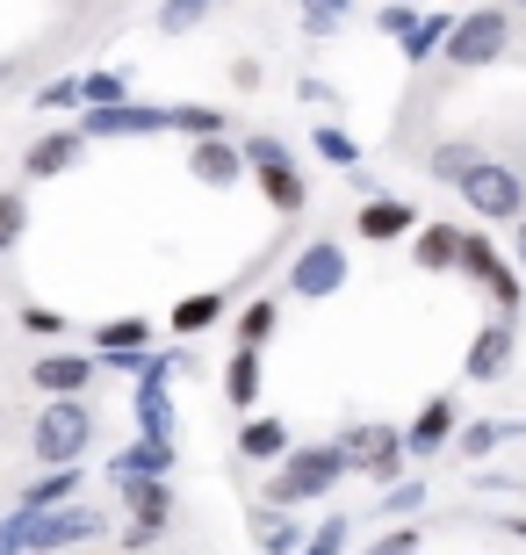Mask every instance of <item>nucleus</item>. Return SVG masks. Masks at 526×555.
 <instances>
[{"label":"nucleus","mask_w":526,"mask_h":555,"mask_svg":"<svg viewBox=\"0 0 526 555\" xmlns=\"http://www.w3.org/2000/svg\"><path fill=\"white\" fill-rule=\"evenodd\" d=\"M339 476H354V469H346V454L332 448V440H318V448H288L282 476H267L260 505H288V513H296V505H310V498H332Z\"/></svg>","instance_id":"1"},{"label":"nucleus","mask_w":526,"mask_h":555,"mask_svg":"<svg viewBox=\"0 0 526 555\" xmlns=\"http://www.w3.org/2000/svg\"><path fill=\"white\" fill-rule=\"evenodd\" d=\"M505 43H512V8H490V0H476L469 15L447 22L440 59H447V65H462V73H484V65L505 59Z\"/></svg>","instance_id":"2"},{"label":"nucleus","mask_w":526,"mask_h":555,"mask_svg":"<svg viewBox=\"0 0 526 555\" xmlns=\"http://www.w3.org/2000/svg\"><path fill=\"white\" fill-rule=\"evenodd\" d=\"M29 448H37L43 469H59V462H80L94 448V412H87V397H51L29 426Z\"/></svg>","instance_id":"3"},{"label":"nucleus","mask_w":526,"mask_h":555,"mask_svg":"<svg viewBox=\"0 0 526 555\" xmlns=\"http://www.w3.org/2000/svg\"><path fill=\"white\" fill-rule=\"evenodd\" d=\"M174 369H181V353H144L138 390H130L138 440H159V448H174Z\"/></svg>","instance_id":"4"},{"label":"nucleus","mask_w":526,"mask_h":555,"mask_svg":"<svg viewBox=\"0 0 526 555\" xmlns=\"http://www.w3.org/2000/svg\"><path fill=\"white\" fill-rule=\"evenodd\" d=\"M102 534H108V513L87 505V498L29 513V555H65V548H87V541H102Z\"/></svg>","instance_id":"5"},{"label":"nucleus","mask_w":526,"mask_h":555,"mask_svg":"<svg viewBox=\"0 0 526 555\" xmlns=\"http://www.w3.org/2000/svg\"><path fill=\"white\" fill-rule=\"evenodd\" d=\"M454 195H462L484 224H512V217H526V181L512 173L505 159H476L462 181H454Z\"/></svg>","instance_id":"6"},{"label":"nucleus","mask_w":526,"mask_h":555,"mask_svg":"<svg viewBox=\"0 0 526 555\" xmlns=\"http://www.w3.org/2000/svg\"><path fill=\"white\" fill-rule=\"evenodd\" d=\"M454 274H469L476 288H490L498 318H512V310H519V274L505 268V253L490 246L484 231H462V238H454Z\"/></svg>","instance_id":"7"},{"label":"nucleus","mask_w":526,"mask_h":555,"mask_svg":"<svg viewBox=\"0 0 526 555\" xmlns=\"http://www.w3.org/2000/svg\"><path fill=\"white\" fill-rule=\"evenodd\" d=\"M239 159L253 166V173H260L267 203L282 209V217H296V209L310 203V188H304V173H296V159H288V144H282V138H245Z\"/></svg>","instance_id":"8"},{"label":"nucleus","mask_w":526,"mask_h":555,"mask_svg":"<svg viewBox=\"0 0 526 555\" xmlns=\"http://www.w3.org/2000/svg\"><path fill=\"white\" fill-rule=\"evenodd\" d=\"M332 448L346 454V469L375 476V483H397V476H405V440H397V426H346Z\"/></svg>","instance_id":"9"},{"label":"nucleus","mask_w":526,"mask_h":555,"mask_svg":"<svg viewBox=\"0 0 526 555\" xmlns=\"http://www.w3.org/2000/svg\"><path fill=\"white\" fill-rule=\"evenodd\" d=\"M123 505H130V527H123V548L138 555L166 534V519H174V483L166 476H138V483H123Z\"/></svg>","instance_id":"10"},{"label":"nucleus","mask_w":526,"mask_h":555,"mask_svg":"<svg viewBox=\"0 0 526 555\" xmlns=\"http://www.w3.org/2000/svg\"><path fill=\"white\" fill-rule=\"evenodd\" d=\"M339 288H346V246L339 238H310V246L288 260V296L324 304V296H339Z\"/></svg>","instance_id":"11"},{"label":"nucleus","mask_w":526,"mask_h":555,"mask_svg":"<svg viewBox=\"0 0 526 555\" xmlns=\"http://www.w3.org/2000/svg\"><path fill=\"white\" fill-rule=\"evenodd\" d=\"M80 130L87 144L94 138H159L166 130V108L159 102H130V94H123V102H102V108H80Z\"/></svg>","instance_id":"12"},{"label":"nucleus","mask_w":526,"mask_h":555,"mask_svg":"<svg viewBox=\"0 0 526 555\" xmlns=\"http://www.w3.org/2000/svg\"><path fill=\"white\" fill-rule=\"evenodd\" d=\"M512 353H519V332H512V318H490V325L469 339L462 375H469V383H498V375L512 369Z\"/></svg>","instance_id":"13"},{"label":"nucleus","mask_w":526,"mask_h":555,"mask_svg":"<svg viewBox=\"0 0 526 555\" xmlns=\"http://www.w3.org/2000/svg\"><path fill=\"white\" fill-rule=\"evenodd\" d=\"M94 353H37L29 361V383H37L43 397H87V383H94Z\"/></svg>","instance_id":"14"},{"label":"nucleus","mask_w":526,"mask_h":555,"mask_svg":"<svg viewBox=\"0 0 526 555\" xmlns=\"http://www.w3.org/2000/svg\"><path fill=\"white\" fill-rule=\"evenodd\" d=\"M80 159H87L80 130H43V138L22 152V173H29V181H59V173H73Z\"/></svg>","instance_id":"15"},{"label":"nucleus","mask_w":526,"mask_h":555,"mask_svg":"<svg viewBox=\"0 0 526 555\" xmlns=\"http://www.w3.org/2000/svg\"><path fill=\"white\" fill-rule=\"evenodd\" d=\"M354 224H361L368 246H397V238H411V231H419V209L397 203V195H375V203H361V217H354Z\"/></svg>","instance_id":"16"},{"label":"nucleus","mask_w":526,"mask_h":555,"mask_svg":"<svg viewBox=\"0 0 526 555\" xmlns=\"http://www.w3.org/2000/svg\"><path fill=\"white\" fill-rule=\"evenodd\" d=\"M188 173H195L203 188H239L245 181V159H239V144L195 138V144H188Z\"/></svg>","instance_id":"17"},{"label":"nucleus","mask_w":526,"mask_h":555,"mask_svg":"<svg viewBox=\"0 0 526 555\" xmlns=\"http://www.w3.org/2000/svg\"><path fill=\"white\" fill-rule=\"evenodd\" d=\"M454 426H462V418H454V397H433V404H425L397 440H405V454H419V462H425V454H440L447 440H454Z\"/></svg>","instance_id":"18"},{"label":"nucleus","mask_w":526,"mask_h":555,"mask_svg":"<svg viewBox=\"0 0 526 555\" xmlns=\"http://www.w3.org/2000/svg\"><path fill=\"white\" fill-rule=\"evenodd\" d=\"M108 483H116V491H123V483H138V476H174V448H159V440H138V448H116V454H108Z\"/></svg>","instance_id":"19"},{"label":"nucleus","mask_w":526,"mask_h":555,"mask_svg":"<svg viewBox=\"0 0 526 555\" xmlns=\"http://www.w3.org/2000/svg\"><path fill=\"white\" fill-rule=\"evenodd\" d=\"M253 541H260V555H296L304 548V519L288 505H253Z\"/></svg>","instance_id":"20"},{"label":"nucleus","mask_w":526,"mask_h":555,"mask_svg":"<svg viewBox=\"0 0 526 555\" xmlns=\"http://www.w3.org/2000/svg\"><path fill=\"white\" fill-rule=\"evenodd\" d=\"M260 383H267V369H260V347H239L231 361H223V397H231L239 412H253V404H260Z\"/></svg>","instance_id":"21"},{"label":"nucleus","mask_w":526,"mask_h":555,"mask_svg":"<svg viewBox=\"0 0 526 555\" xmlns=\"http://www.w3.org/2000/svg\"><path fill=\"white\" fill-rule=\"evenodd\" d=\"M80 483H87L80 462H59V469H43L37 483L15 498V505H22V513H43V505H65V498H80Z\"/></svg>","instance_id":"22"},{"label":"nucleus","mask_w":526,"mask_h":555,"mask_svg":"<svg viewBox=\"0 0 526 555\" xmlns=\"http://www.w3.org/2000/svg\"><path fill=\"white\" fill-rule=\"evenodd\" d=\"M447 22L454 15H411L405 29H397V51H405V65H425V59H440V37H447Z\"/></svg>","instance_id":"23"},{"label":"nucleus","mask_w":526,"mask_h":555,"mask_svg":"<svg viewBox=\"0 0 526 555\" xmlns=\"http://www.w3.org/2000/svg\"><path fill=\"white\" fill-rule=\"evenodd\" d=\"M288 448H296V440H288L282 418H245V426H239V454H245V462H282Z\"/></svg>","instance_id":"24"},{"label":"nucleus","mask_w":526,"mask_h":555,"mask_svg":"<svg viewBox=\"0 0 526 555\" xmlns=\"http://www.w3.org/2000/svg\"><path fill=\"white\" fill-rule=\"evenodd\" d=\"M454 238H462L454 224H419L411 231V260H419L425 274H447L454 268Z\"/></svg>","instance_id":"25"},{"label":"nucleus","mask_w":526,"mask_h":555,"mask_svg":"<svg viewBox=\"0 0 526 555\" xmlns=\"http://www.w3.org/2000/svg\"><path fill=\"white\" fill-rule=\"evenodd\" d=\"M217 318H223V296H217V288H195V296H181V304H174V332H181V339L209 332Z\"/></svg>","instance_id":"26"},{"label":"nucleus","mask_w":526,"mask_h":555,"mask_svg":"<svg viewBox=\"0 0 526 555\" xmlns=\"http://www.w3.org/2000/svg\"><path fill=\"white\" fill-rule=\"evenodd\" d=\"M166 130H188V138H223V108H209V102H174V108H166Z\"/></svg>","instance_id":"27"},{"label":"nucleus","mask_w":526,"mask_h":555,"mask_svg":"<svg viewBox=\"0 0 526 555\" xmlns=\"http://www.w3.org/2000/svg\"><path fill=\"white\" fill-rule=\"evenodd\" d=\"M144 339H152L144 318H108V325L94 332V353H144Z\"/></svg>","instance_id":"28"},{"label":"nucleus","mask_w":526,"mask_h":555,"mask_svg":"<svg viewBox=\"0 0 526 555\" xmlns=\"http://www.w3.org/2000/svg\"><path fill=\"white\" fill-rule=\"evenodd\" d=\"M130 94V73L102 65V73H80V108H102V102H123Z\"/></svg>","instance_id":"29"},{"label":"nucleus","mask_w":526,"mask_h":555,"mask_svg":"<svg viewBox=\"0 0 526 555\" xmlns=\"http://www.w3.org/2000/svg\"><path fill=\"white\" fill-rule=\"evenodd\" d=\"M310 144H318L324 166H361V144H354V130H339V124H318V130H310Z\"/></svg>","instance_id":"30"},{"label":"nucleus","mask_w":526,"mask_h":555,"mask_svg":"<svg viewBox=\"0 0 526 555\" xmlns=\"http://www.w3.org/2000/svg\"><path fill=\"white\" fill-rule=\"evenodd\" d=\"M274 325H282V304H274V296L245 304V318H239V347H260V339H274Z\"/></svg>","instance_id":"31"},{"label":"nucleus","mask_w":526,"mask_h":555,"mask_svg":"<svg viewBox=\"0 0 526 555\" xmlns=\"http://www.w3.org/2000/svg\"><path fill=\"white\" fill-rule=\"evenodd\" d=\"M346 541H354V519L332 513V519H318V527H310V541L296 555H346Z\"/></svg>","instance_id":"32"},{"label":"nucleus","mask_w":526,"mask_h":555,"mask_svg":"<svg viewBox=\"0 0 526 555\" xmlns=\"http://www.w3.org/2000/svg\"><path fill=\"white\" fill-rule=\"evenodd\" d=\"M425 498H433V491H425V476H397V483L383 491V513L389 519H411V513H425Z\"/></svg>","instance_id":"33"},{"label":"nucleus","mask_w":526,"mask_h":555,"mask_svg":"<svg viewBox=\"0 0 526 555\" xmlns=\"http://www.w3.org/2000/svg\"><path fill=\"white\" fill-rule=\"evenodd\" d=\"M22 231H29V203H22V188H0V253H15Z\"/></svg>","instance_id":"34"},{"label":"nucleus","mask_w":526,"mask_h":555,"mask_svg":"<svg viewBox=\"0 0 526 555\" xmlns=\"http://www.w3.org/2000/svg\"><path fill=\"white\" fill-rule=\"evenodd\" d=\"M209 8H217V0H166L159 8V37H188L195 22H209Z\"/></svg>","instance_id":"35"},{"label":"nucleus","mask_w":526,"mask_h":555,"mask_svg":"<svg viewBox=\"0 0 526 555\" xmlns=\"http://www.w3.org/2000/svg\"><path fill=\"white\" fill-rule=\"evenodd\" d=\"M476 159H484V152H476L469 138H454V144H440V152H433V173H440V181L454 188V181H462V173H469Z\"/></svg>","instance_id":"36"},{"label":"nucleus","mask_w":526,"mask_h":555,"mask_svg":"<svg viewBox=\"0 0 526 555\" xmlns=\"http://www.w3.org/2000/svg\"><path fill=\"white\" fill-rule=\"evenodd\" d=\"M454 440H462L469 462H484V454L498 448V440H505V426H454Z\"/></svg>","instance_id":"37"},{"label":"nucleus","mask_w":526,"mask_h":555,"mask_svg":"<svg viewBox=\"0 0 526 555\" xmlns=\"http://www.w3.org/2000/svg\"><path fill=\"white\" fill-rule=\"evenodd\" d=\"M346 15V0H304V22H310V37H332Z\"/></svg>","instance_id":"38"},{"label":"nucleus","mask_w":526,"mask_h":555,"mask_svg":"<svg viewBox=\"0 0 526 555\" xmlns=\"http://www.w3.org/2000/svg\"><path fill=\"white\" fill-rule=\"evenodd\" d=\"M37 108H80V73H65V80L37 87Z\"/></svg>","instance_id":"39"},{"label":"nucleus","mask_w":526,"mask_h":555,"mask_svg":"<svg viewBox=\"0 0 526 555\" xmlns=\"http://www.w3.org/2000/svg\"><path fill=\"white\" fill-rule=\"evenodd\" d=\"M0 555H29V513H22V505L0 519Z\"/></svg>","instance_id":"40"},{"label":"nucleus","mask_w":526,"mask_h":555,"mask_svg":"<svg viewBox=\"0 0 526 555\" xmlns=\"http://www.w3.org/2000/svg\"><path fill=\"white\" fill-rule=\"evenodd\" d=\"M419 541H425L419 527H405V534H383V541H368L361 555H419Z\"/></svg>","instance_id":"41"},{"label":"nucleus","mask_w":526,"mask_h":555,"mask_svg":"<svg viewBox=\"0 0 526 555\" xmlns=\"http://www.w3.org/2000/svg\"><path fill=\"white\" fill-rule=\"evenodd\" d=\"M22 325L37 332V339H51V332H65V310H43V304H29V310H22Z\"/></svg>","instance_id":"42"},{"label":"nucleus","mask_w":526,"mask_h":555,"mask_svg":"<svg viewBox=\"0 0 526 555\" xmlns=\"http://www.w3.org/2000/svg\"><path fill=\"white\" fill-rule=\"evenodd\" d=\"M411 15H419V8H411V0H389L383 15H375V29H383V37H397V29H405Z\"/></svg>","instance_id":"43"},{"label":"nucleus","mask_w":526,"mask_h":555,"mask_svg":"<svg viewBox=\"0 0 526 555\" xmlns=\"http://www.w3.org/2000/svg\"><path fill=\"white\" fill-rule=\"evenodd\" d=\"M512 274H526V217H512Z\"/></svg>","instance_id":"44"},{"label":"nucleus","mask_w":526,"mask_h":555,"mask_svg":"<svg viewBox=\"0 0 526 555\" xmlns=\"http://www.w3.org/2000/svg\"><path fill=\"white\" fill-rule=\"evenodd\" d=\"M512 8H526V0H512Z\"/></svg>","instance_id":"45"},{"label":"nucleus","mask_w":526,"mask_h":555,"mask_svg":"<svg viewBox=\"0 0 526 555\" xmlns=\"http://www.w3.org/2000/svg\"><path fill=\"white\" fill-rule=\"evenodd\" d=\"M411 8H419V0H411Z\"/></svg>","instance_id":"46"},{"label":"nucleus","mask_w":526,"mask_h":555,"mask_svg":"<svg viewBox=\"0 0 526 555\" xmlns=\"http://www.w3.org/2000/svg\"><path fill=\"white\" fill-rule=\"evenodd\" d=\"M519 426H526V418H519Z\"/></svg>","instance_id":"47"}]
</instances>
